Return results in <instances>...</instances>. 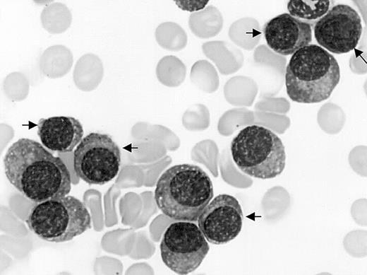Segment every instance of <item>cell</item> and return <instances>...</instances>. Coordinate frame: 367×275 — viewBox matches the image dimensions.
Returning a JSON list of instances; mask_svg holds the SVG:
<instances>
[{"instance_id": "cell-10", "label": "cell", "mask_w": 367, "mask_h": 275, "mask_svg": "<svg viewBox=\"0 0 367 275\" xmlns=\"http://www.w3.org/2000/svg\"><path fill=\"white\" fill-rule=\"evenodd\" d=\"M263 33L267 45L284 56L293 54L312 42L311 26L287 13L267 21Z\"/></svg>"}, {"instance_id": "cell-5", "label": "cell", "mask_w": 367, "mask_h": 275, "mask_svg": "<svg viewBox=\"0 0 367 275\" xmlns=\"http://www.w3.org/2000/svg\"><path fill=\"white\" fill-rule=\"evenodd\" d=\"M25 223L40 239L56 243L70 241L92 228L86 206L73 196L37 204L30 211Z\"/></svg>"}, {"instance_id": "cell-9", "label": "cell", "mask_w": 367, "mask_h": 275, "mask_svg": "<svg viewBox=\"0 0 367 275\" xmlns=\"http://www.w3.org/2000/svg\"><path fill=\"white\" fill-rule=\"evenodd\" d=\"M243 212L237 199L230 194L216 196L198 218L200 230L210 243L221 245L234 240L241 232Z\"/></svg>"}, {"instance_id": "cell-6", "label": "cell", "mask_w": 367, "mask_h": 275, "mask_svg": "<svg viewBox=\"0 0 367 275\" xmlns=\"http://www.w3.org/2000/svg\"><path fill=\"white\" fill-rule=\"evenodd\" d=\"M121 151L112 137L91 132L83 138L73 153V169L89 185H102L117 175Z\"/></svg>"}, {"instance_id": "cell-3", "label": "cell", "mask_w": 367, "mask_h": 275, "mask_svg": "<svg viewBox=\"0 0 367 275\" xmlns=\"http://www.w3.org/2000/svg\"><path fill=\"white\" fill-rule=\"evenodd\" d=\"M340 80L335 57L324 48L309 44L294 52L285 72L286 90L299 103L312 104L327 100Z\"/></svg>"}, {"instance_id": "cell-8", "label": "cell", "mask_w": 367, "mask_h": 275, "mask_svg": "<svg viewBox=\"0 0 367 275\" xmlns=\"http://www.w3.org/2000/svg\"><path fill=\"white\" fill-rule=\"evenodd\" d=\"M313 28L319 46L337 54L353 50L363 29L359 14L347 4L333 6Z\"/></svg>"}, {"instance_id": "cell-2", "label": "cell", "mask_w": 367, "mask_h": 275, "mask_svg": "<svg viewBox=\"0 0 367 275\" xmlns=\"http://www.w3.org/2000/svg\"><path fill=\"white\" fill-rule=\"evenodd\" d=\"M213 185L199 166L175 165L160 177L155 189L158 208L167 217L181 221H196L213 197Z\"/></svg>"}, {"instance_id": "cell-4", "label": "cell", "mask_w": 367, "mask_h": 275, "mask_svg": "<svg viewBox=\"0 0 367 275\" xmlns=\"http://www.w3.org/2000/svg\"><path fill=\"white\" fill-rule=\"evenodd\" d=\"M230 151L236 166L254 178L272 179L285 168L286 152L281 139L263 126L241 129L232 139Z\"/></svg>"}, {"instance_id": "cell-13", "label": "cell", "mask_w": 367, "mask_h": 275, "mask_svg": "<svg viewBox=\"0 0 367 275\" xmlns=\"http://www.w3.org/2000/svg\"><path fill=\"white\" fill-rule=\"evenodd\" d=\"M209 1H175L176 4L180 8L186 11H193L204 8Z\"/></svg>"}, {"instance_id": "cell-12", "label": "cell", "mask_w": 367, "mask_h": 275, "mask_svg": "<svg viewBox=\"0 0 367 275\" xmlns=\"http://www.w3.org/2000/svg\"><path fill=\"white\" fill-rule=\"evenodd\" d=\"M334 2L330 0H291L288 1L287 7L291 16L313 28L334 6Z\"/></svg>"}, {"instance_id": "cell-7", "label": "cell", "mask_w": 367, "mask_h": 275, "mask_svg": "<svg viewBox=\"0 0 367 275\" xmlns=\"http://www.w3.org/2000/svg\"><path fill=\"white\" fill-rule=\"evenodd\" d=\"M160 248L164 264L178 274L195 271L210 250L199 227L191 221L170 224L164 233Z\"/></svg>"}, {"instance_id": "cell-11", "label": "cell", "mask_w": 367, "mask_h": 275, "mask_svg": "<svg viewBox=\"0 0 367 275\" xmlns=\"http://www.w3.org/2000/svg\"><path fill=\"white\" fill-rule=\"evenodd\" d=\"M83 134L82 124L73 117L42 118L37 124V135L41 143L52 151H72L83 139Z\"/></svg>"}, {"instance_id": "cell-1", "label": "cell", "mask_w": 367, "mask_h": 275, "mask_svg": "<svg viewBox=\"0 0 367 275\" xmlns=\"http://www.w3.org/2000/svg\"><path fill=\"white\" fill-rule=\"evenodd\" d=\"M3 163L9 182L32 201L40 203L71 192L67 166L35 140L20 138L13 143Z\"/></svg>"}]
</instances>
